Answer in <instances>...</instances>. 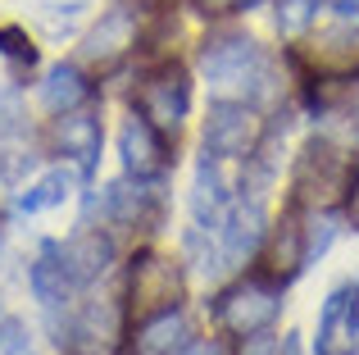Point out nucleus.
Returning a JSON list of instances; mask_svg holds the SVG:
<instances>
[{
    "mask_svg": "<svg viewBox=\"0 0 359 355\" xmlns=\"http://www.w3.org/2000/svg\"><path fill=\"white\" fill-rule=\"evenodd\" d=\"M32 351V333L18 314H0V355H27Z\"/></svg>",
    "mask_w": 359,
    "mask_h": 355,
    "instance_id": "obj_26",
    "label": "nucleus"
},
{
    "mask_svg": "<svg viewBox=\"0 0 359 355\" xmlns=\"http://www.w3.org/2000/svg\"><path fill=\"white\" fill-rule=\"evenodd\" d=\"M351 223H355V232H359V173H355V182H351Z\"/></svg>",
    "mask_w": 359,
    "mask_h": 355,
    "instance_id": "obj_32",
    "label": "nucleus"
},
{
    "mask_svg": "<svg viewBox=\"0 0 359 355\" xmlns=\"http://www.w3.org/2000/svg\"><path fill=\"white\" fill-rule=\"evenodd\" d=\"M73 187H78V173L64 164V169H50L41 173L36 182L23 187V196H18V214H41V210H55V205H64L73 196Z\"/></svg>",
    "mask_w": 359,
    "mask_h": 355,
    "instance_id": "obj_20",
    "label": "nucleus"
},
{
    "mask_svg": "<svg viewBox=\"0 0 359 355\" xmlns=\"http://www.w3.org/2000/svg\"><path fill=\"white\" fill-rule=\"evenodd\" d=\"M332 14L341 23H359V0H332Z\"/></svg>",
    "mask_w": 359,
    "mask_h": 355,
    "instance_id": "obj_29",
    "label": "nucleus"
},
{
    "mask_svg": "<svg viewBox=\"0 0 359 355\" xmlns=\"http://www.w3.org/2000/svg\"><path fill=\"white\" fill-rule=\"evenodd\" d=\"M318 355H359V278H346L332 287L318 310V333H314Z\"/></svg>",
    "mask_w": 359,
    "mask_h": 355,
    "instance_id": "obj_6",
    "label": "nucleus"
},
{
    "mask_svg": "<svg viewBox=\"0 0 359 355\" xmlns=\"http://www.w3.org/2000/svg\"><path fill=\"white\" fill-rule=\"evenodd\" d=\"M0 55H5L9 64H18V69H32L36 64V46L23 27H0Z\"/></svg>",
    "mask_w": 359,
    "mask_h": 355,
    "instance_id": "obj_25",
    "label": "nucleus"
},
{
    "mask_svg": "<svg viewBox=\"0 0 359 355\" xmlns=\"http://www.w3.org/2000/svg\"><path fill=\"white\" fill-rule=\"evenodd\" d=\"M137 105H141V114H146L164 137H177L187 109H191V73H187L177 60L159 64V69L150 73L146 82H141Z\"/></svg>",
    "mask_w": 359,
    "mask_h": 355,
    "instance_id": "obj_5",
    "label": "nucleus"
},
{
    "mask_svg": "<svg viewBox=\"0 0 359 355\" xmlns=\"http://www.w3.org/2000/svg\"><path fill=\"white\" fill-rule=\"evenodd\" d=\"M201 73L219 91H250V96H259L264 82H269V60L259 55V46H255L250 36L223 32V36H214V41H205Z\"/></svg>",
    "mask_w": 359,
    "mask_h": 355,
    "instance_id": "obj_1",
    "label": "nucleus"
},
{
    "mask_svg": "<svg viewBox=\"0 0 359 355\" xmlns=\"http://www.w3.org/2000/svg\"><path fill=\"white\" fill-rule=\"evenodd\" d=\"M264 237H269V219H264V205L259 196H250V201H232V210L223 214L219 223V241H223V255H228V264H250L255 255H259Z\"/></svg>",
    "mask_w": 359,
    "mask_h": 355,
    "instance_id": "obj_10",
    "label": "nucleus"
},
{
    "mask_svg": "<svg viewBox=\"0 0 359 355\" xmlns=\"http://www.w3.org/2000/svg\"><path fill=\"white\" fill-rule=\"evenodd\" d=\"M191 210L201 228H219L223 214L232 210L228 178L219 173V155H210V151L201 155V169H196V182H191Z\"/></svg>",
    "mask_w": 359,
    "mask_h": 355,
    "instance_id": "obj_15",
    "label": "nucleus"
},
{
    "mask_svg": "<svg viewBox=\"0 0 359 355\" xmlns=\"http://www.w3.org/2000/svg\"><path fill=\"white\" fill-rule=\"evenodd\" d=\"M132 46H137V14H132L128 5H114V9L100 14V23L91 27L87 36H82V60L96 64V69H109Z\"/></svg>",
    "mask_w": 359,
    "mask_h": 355,
    "instance_id": "obj_11",
    "label": "nucleus"
},
{
    "mask_svg": "<svg viewBox=\"0 0 359 355\" xmlns=\"http://www.w3.org/2000/svg\"><path fill=\"white\" fill-rule=\"evenodd\" d=\"M27 287H32V296L46 305V310H60V305L69 301V292L78 287V283L69 278V269H64L60 246H55V241L32 260V269H27Z\"/></svg>",
    "mask_w": 359,
    "mask_h": 355,
    "instance_id": "obj_17",
    "label": "nucleus"
},
{
    "mask_svg": "<svg viewBox=\"0 0 359 355\" xmlns=\"http://www.w3.org/2000/svg\"><path fill=\"white\" fill-rule=\"evenodd\" d=\"M18 119H23V109H18V96H5V100H0V137H14L18 128H23Z\"/></svg>",
    "mask_w": 359,
    "mask_h": 355,
    "instance_id": "obj_28",
    "label": "nucleus"
},
{
    "mask_svg": "<svg viewBox=\"0 0 359 355\" xmlns=\"http://www.w3.org/2000/svg\"><path fill=\"white\" fill-rule=\"evenodd\" d=\"M118 160H123V173L141 178V182H159V178L168 173L164 133H159L141 109L132 119H123V128H118Z\"/></svg>",
    "mask_w": 359,
    "mask_h": 355,
    "instance_id": "obj_7",
    "label": "nucleus"
},
{
    "mask_svg": "<svg viewBox=\"0 0 359 355\" xmlns=\"http://www.w3.org/2000/svg\"><path fill=\"white\" fill-rule=\"evenodd\" d=\"M278 355H305V342H300V333H282Z\"/></svg>",
    "mask_w": 359,
    "mask_h": 355,
    "instance_id": "obj_31",
    "label": "nucleus"
},
{
    "mask_svg": "<svg viewBox=\"0 0 359 355\" xmlns=\"http://www.w3.org/2000/svg\"><path fill=\"white\" fill-rule=\"evenodd\" d=\"M300 232H305V260L314 264L318 255H327V250H332L337 219H332V214H323V210H314V214H305V219H300Z\"/></svg>",
    "mask_w": 359,
    "mask_h": 355,
    "instance_id": "obj_23",
    "label": "nucleus"
},
{
    "mask_svg": "<svg viewBox=\"0 0 359 355\" xmlns=\"http://www.w3.org/2000/svg\"><path fill=\"white\" fill-rule=\"evenodd\" d=\"M100 219L114 223V228H128V232H150L159 223V196L141 178H118L100 196Z\"/></svg>",
    "mask_w": 359,
    "mask_h": 355,
    "instance_id": "obj_9",
    "label": "nucleus"
},
{
    "mask_svg": "<svg viewBox=\"0 0 359 355\" xmlns=\"http://www.w3.org/2000/svg\"><path fill=\"white\" fill-rule=\"evenodd\" d=\"M91 96V82L78 64H55L41 82V109L46 114H69V109H82Z\"/></svg>",
    "mask_w": 359,
    "mask_h": 355,
    "instance_id": "obj_18",
    "label": "nucleus"
},
{
    "mask_svg": "<svg viewBox=\"0 0 359 355\" xmlns=\"http://www.w3.org/2000/svg\"><path fill=\"white\" fill-rule=\"evenodd\" d=\"M100 119L91 114V109H69V114H55V128H50V146L55 155H64V160H73L82 173L96 169L100 160Z\"/></svg>",
    "mask_w": 359,
    "mask_h": 355,
    "instance_id": "obj_12",
    "label": "nucleus"
},
{
    "mask_svg": "<svg viewBox=\"0 0 359 355\" xmlns=\"http://www.w3.org/2000/svg\"><path fill=\"white\" fill-rule=\"evenodd\" d=\"M264 142V119L250 100H214L205 114V151L219 160H250Z\"/></svg>",
    "mask_w": 359,
    "mask_h": 355,
    "instance_id": "obj_2",
    "label": "nucleus"
},
{
    "mask_svg": "<svg viewBox=\"0 0 359 355\" xmlns=\"http://www.w3.org/2000/svg\"><path fill=\"white\" fill-rule=\"evenodd\" d=\"M318 18V0H278V27L287 36H300Z\"/></svg>",
    "mask_w": 359,
    "mask_h": 355,
    "instance_id": "obj_24",
    "label": "nucleus"
},
{
    "mask_svg": "<svg viewBox=\"0 0 359 355\" xmlns=\"http://www.w3.org/2000/svg\"><path fill=\"white\" fill-rule=\"evenodd\" d=\"M314 64L323 73H355L359 69V27H337V32H323L314 41Z\"/></svg>",
    "mask_w": 359,
    "mask_h": 355,
    "instance_id": "obj_21",
    "label": "nucleus"
},
{
    "mask_svg": "<svg viewBox=\"0 0 359 355\" xmlns=\"http://www.w3.org/2000/svg\"><path fill=\"white\" fill-rule=\"evenodd\" d=\"M177 355H228V351H223L219 342H187V347L177 351Z\"/></svg>",
    "mask_w": 359,
    "mask_h": 355,
    "instance_id": "obj_30",
    "label": "nucleus"
},
{
    "mask_svg": "<svg viewBox=\"0 0 359 355\" xmlns=\"http://www.w3.org/2000/svg\"><path fill=\"white\" fill-rule=\"evenodd\" d=\"M201 5H210V9H232V5H241V0H201Z\"/></svg>",
    "mask_w": 359,
    "mask_h": 355,
    "instance_id": "obj_33",
    "label": "nucleus"
},
{
    "mask_svg": "<svg viewBox=\"0 0 359 355\" xmlns=\"http://www.w3.org/2000/svg\"><path fill=\"white\" fill-rule=\"evenodd\" d=\"M346 182H351V164H346V155L337 151L327 137L305 142V151H300V160H296V173H291L296 201L323 210L327 201H337V196L346 192Z\"/></svg>",
    "mask_w": 359,
    "mask_h": 355,
    "instance_id": "obj_3",
    "label": "nucleus"
},
{
    "mask_svg": "<svg viewBox=\"0 0 359 355\" xmlns=\"http://www.w3.org/2000/svg\"><path fill=\"white\" fill-rule=\"evenodd\" d=\"M182 301V269L177 260L168 255H137L132 260V274H128V305L141 323L155 319V314H168L177 310Z\"/></svg>",
    "mask_w": 359,
    "mask_h": 355,
    "instance_id": "obj_4",
    "label": "nucleus"
},
{
    "mask_svg": "<svg viewBox=\"0 0 359 355\" xmlns=\"http://www.w3.org/2000/svg\"><path fill=\"white\" fill-rule=\"evenodd\" d=\"M191 337V323H187L182 310H168V314H155V319L141 323L137 333V355H177Z\"/></svg>",
    "mask_w": 359,
    "mask_h": 355,
    "instance_id": "obj_19",
    "label": "nucleus"
},
{
    "mask_svg": "<svg viewBox=\"0 0 359 355\" xmlns=\"http://www.w3.org/2000/svg\"><path fill=\"white\" fill-rule=\"evenodd\" d=\"M60 260H64V269H69L73 283H78V287H91L109 264H114V237H109L105 228L82 223L69 241H60Z\"/></svg>",
    "mask_w": 359,
    "mask_h": 355,
    "instance_id": "obj_13",
    "label": "nucleus"
},
{
    "mask_svg": "<svg viewBox=\"0 0 359 355\" xmlns=\"http://www.w3.org/2000/svg\"><path fill=\"white\" fill-rule=\"evenodd\" d=\"M118 337V305L114 301H82L69 319V337H60L69 351H87L100 355L109 351Z\"/></svg>",
    "mask_w": 359,
    "mask_h": 355,
    "instance_id": "obj_14",
    "label": "nucleus"
},
{
    "mask_svg": "<svg viewBox=\"0 0 359 355\" xmlns=\"http://www.w3.org/2000/svg\"><path fill=\"white\" fill-rule=\"evenodd\" d=\"M278 310H282V296L269 283H237L219 296V323L228 333H237V337L255 328H273Z\"/></svg>",
    "mask_w": 359,
    "mask_h": 355,
    "instance_id": "obj_8",
    "label": "nucleus"
},
{
    "mask_svg": "<svg viewBox=\"0 0 359 355\" xmlns=\"http://www.w3.org/2000/svg\"><path fill=\"white\" fill-rule=\"evenodd\" d=\"M237 355H278V333H273V328L241 333V342H237Z\"/></svg>",
    "mask_w": 359,
    "mask_h": 355,
    "instance_id": "obj_27",
    "label": "nucleus"
},
{
    "mask_svg": "<svg viewBox=\"0 0 359 355\" xmlns=\"http://www.w3.org/2000/svg\"><path fill=\"white\" fill-rule=\"evenodd\" d=\"M309 269L305 260V232H300V219H287L282 228H273V241H269V287H287L296 283L300 274Z\"/></svg>",
    "mask_w": 359,
    "mask_h": 355,
    "instance_id": "obj_16",
    "label": "nucleus"
},
{
    "mask_svg": "<svg viewBox=\"0 0 359 355\" xmlns=\"http://www.w3.org/2000/svg\"><path fill=\"white\" fill-rule=\"evenodd\" d=\"M187 260H191L196 274H205V278H219L223 269H228L223 241L210 237V228H191V232H187Z\"/></svg>",
    "mask_w": 359,
    "mask_h": 355,
    "instance_id": "obj_22",
    "label": "nucleus"
}]
</instances>
